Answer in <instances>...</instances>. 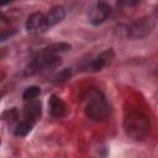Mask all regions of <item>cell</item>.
I'll use <instances>...</instances> for the list:
<instances>
[{
  "mask_svg": "<svg viewBox=\"0 0 158 158\" xmlns=\"http://www.w3.org/2000/svg\"><path fill=\"white\" fill-rule=\"evenodd\" d=\"M48 27L49 26L47 22L46 14L40 12V11L31 14L26 21V30L30 33H40V32L46 31Z\"/></svg>",
  "mask_w": 158,
  "mask_h": 158,
  "instance_id": "cell-6",
  "label": "cell"
},
{
  "mask_svg": "<svg viewBox=\"0 0 158 158\" xmlns=\"http://www.w3.org/2000/svg\"><path fill=\"white\" fill-rule=\"evenodd\" d=\"M70 48H72V46H70L69 43H67V42H56V43H52V44H49V46L44 47L41 54H47V56H58L59 53L68 52Z\"/></svg>",
  "mask_w": 158,
  "mask_h": 158,
  "instance_id": "cell-11",
  "label": "cell"
},
{
  "mask_svg": "<svg viewBox=\"0 0 158 158\" xmlns=\"http://www.w3.org/2000/svg\"><path fill=\"white\" fill-rule=\"evenodd\" d=\"M41 102L38 100H30L26 101L25 106H23V118H27L32 122H37L38 118L41 117Z\"/></svg>",
  "mask_w": 158,
  "mask_h": 158,
  "instance_id": "cell-8",
  "label": "cell"
},
{
  "mask_svg": "<svg viewBox=\"0 0 158 158\" xmlns=\"http://www.w3.org/2000/svg\"><path fill=\"white\" fill-rule=\"evenodd\" d=\"M33 126H35V122H32V121H30L27 118H23L22 121H20L16 125V127L14 130V133L17 137H25V136H27L31 132Z\"/></svg>",
  "mask_w": 158,
  "mask_h": 158,
  "instance_id": "cell-12",
  "label": "cell"
},
{
  "mask_svg": "<svg viewBox=\"0 0 158 158\" xmlns=\"http://www.w3.org/2000/svg\"><path fill=\"white\" fill-rule=\"evenodd\" d=\"M46 17H47L48 26L52 27V26H54V25H57V23H59L60 21L64 20V17H65V10H64L63 6H53L46 14Z\"/></svg>",
  "mask_w": 158,
  "mask_h": 158,
  "instance_id": "cell-10",
  "label": "cell"
},
{
  "mask_svg": "<svg viewBox=\"0 0 158 158\" xmlns=\"http://www.w3.org/2000/svg\"><path fill=\"white\" fill-rule=\"evenodd\" d=\"M84 111L85 115L93 121H104L107 118L110 114V107L102 91L98 89H91L85 94Z\"/></svg>",
  "mask_w": 158,
  "mask_h": 158,
  "instance_id": "cell-1",
  "label": "cell"
},
{
  "mask_svg": "<svg viewBox=\"0 0 158 158\" xmlns=\"http://www.w3.org/2000/svg\"><path fill=\"white\" fill-rule=\"evenodd\" d=\"M48 107H49V114L53 117H63L67 114V106L64 104V101L57 96V95H52L49 98L48 101Z\"/></svg>",
  "mask_w": 158,
  "mask_h": 158,
  "instance_id": "cell-9",
  "label": "cell"
},
{
  "mask_svg": "<svg viewBox=\"0 0 158 158\" xmlns=\"http://www.w3.org/2000/svg\"><path fill=\"white\" fill-rule=\"evenodd\" d=\"M99 2H101L109 11L110 14H115L118 11V9H121V4L120 0H99Z\"/></svg>",
  "mask_w": 158,
  "mask_h": 158,
  "instance_id": "cell-15",
  "label": "cell"
},
{
  "mask_svg": "<svg viewBox=\"0 0 158 158\" xmlns=\"http://www.w3.org/2000/svg\"><path fill=\"white\" fill-rule=\"evenodd\" d=\"M141 2V0H120L121 7H131V6H136Z\"/></svg>",
  "mask_w": 158,
  "mask_h": 158,
  "instance_id": "cell-16",
  "label": "cell"
},
{
  "mask_svg": "<svg viewBox=\"0 0 158 158\" xmlns=\"http://www.w3.org/2000/svg\"><path fill=\"white\" fill-rule=\"evenodd\" d=\"M156 14H157V16H158V7H157V10H156Z\"/></svg>",
  "mask_w": 158,
  "mask_h": 158,
  "instance_id": "cell-18",
  "label": "cell"
},
{
  "mask_svg": "<svg viewBox=\"0 0 158 158\" xmlns=\"http://www.w3.org/2000/svg\"><path fill=\"white\" fill-rule=\"evenodd\" d=\"M41 94V89L36 85H31L28 88L25 89L23 94H22V99L25 101H30V100H35L38 98V95Z\"/></svg>",
  "mask_w": 158,
  "mask_h": 158,
  "instance_id": "cell-13",
  "label": "cell"
},
{
  "mask_svg": "<svg viewBox=\"0 0 158 158\" xmlns=\"http://www.w3.org/2000/svg\"><path fill=\"white\" fill-rule=\"evenodd\" d=\"M109 16H111L110 11L101 2H99V1H98L96 5H94L89 10V14H88L89 22L93 23V25H100V23L105 22Z\"/></svg>",
  "mask_w": 158,
  "mask_h": 158,
  "instance_id": "cell-7",
  "label": "cell"
},
{
  "mask_svg": "<svg viewBox=\"0 0 158 158\" xmlns=\"http://www.w3.org/2000/svg\"><path fill=\"white\" fill-rule=\"evenodd\" d=\"M14 0H0V5L1 6H5L6 4H10V2H12Z\"/></svg>",
  "mask_w": 158,
  "mask_h": 158,
  "instance_id": "cell-17",
  "label": "cell"
},
{
  "mask_svg": "<svg viewBox=\"0 0 158 158\" xmlns=\"http://www.w3.org/2000/svg\"><path fill=\"white\" fill-rule=\"evenodd\" d=\"M114 58V51L110 48V49H106L101 54H99L98 57L85 62L81 64V70H85V72H90V73H95V72H99L101 70L111 59Z\"/></svg>",
  "mask_w": 158,
  "mask_h": 158,
  "instance_id": "cell-5",
  "label": "cell"
},
{
  "mask_svg": "<svg viewBox=\"0 0 158 158\" xmlns=\"http://www.w3.org/2000/svg\"><path fill=\"white\" fill-rule=\"evenodd\" d=\"M70 77H72V69H69V68L62 69L59 73H57V74L53 77V83H54V84H63V83H65Z\"/></svg>",
  "mask_w": 158,
  "mask_h": 158,
  "instance_id": "cell-14",
  "label": "cell"
},
{
  "mask_svg": "<svg viewBox=\"0 0 158 158\" xmlns=\"http://www.w3.org/2000/svg\"><path fill=\"white\" fill-rule=\"evenodd\" d=\"M154 20L152 16H143L133 22H131L127 27V37L131 40H142L151 35L154 28Z\"/></svg>",
  "mask_w": 158,
  "mask_h": 158,
  "instance_id": "cell-4",
  "label": "cell"
},
{
  "mask_svg": "<svg viewBox=\"0 0 158 158\" xmlns=\"http://www.w3.org/2000/svg\"><path fill=\"white\" fill-rule=\"evenodd\" d=\"M62 63L60 58L58 56H47V54H41L40 57L35 58L31 60L26 68H25V75L26 77H32L37 75L48 70H52L57 67H59Z\"/></svg>",
  "mask_w": 158,
  "mask_h": 158,
  "instance_id": "cell-3",
  "label": "cell"
},
{
  "mask_svg": "<svg viewBox=\"0 0 158 158\" xmlns=\"http://www.w3.org/2000/svg\"><path fill=\"white\" fill-rule=\"evenodd\" d=\"M149 128H151L149 118L142 112L132 111L128 112L123 118V130L127 137L135 142L143 141L148 136Z\"/></svg>",
  "mask_w": 158,
  "mask_h": 158,
  "instance_id": "cell-2",
  "label": "cell"
}]
</instances>
